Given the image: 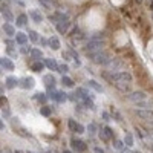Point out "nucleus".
<instances>
[{"mask_svg": "<svg viewBox=\"0 0 153 153\" xmlns=\"http://www.w3.org/2000/svg\"><path fill=\"white\" fill-rule=\"evenodd\" d=\"M133 75L136 78L138 86L146 92L153 94V78L149 75V72L146 71V68L141 65V63H133Z\"/></svg>", "mask_w": 153, "mask_h": 153, "instance_id": "f257e3e1", "label": "nucleus"}, {"mask_svg": "<svg viewBox=\"0 0 153 153\" xmlns=\"http://www.w3.org/2000/svg\"><path fill=\"white\" fill-rule=\"evenodd\" d=\"M124 66V60L121 58H110V61L107 63V68H109V72H113V74H117V72H121Z\"/></svg>", "mask_w": 153, "mask_h": 153, "instance_id": "f03ea898", "label": "nucleus"}, {"mask_svg": "<svg viewBox=\"0 0 153 153\" xmlns=\"http://www.w3.org/2000/svg\"><path fill=\"white\" fill-rule=\"evenodd\" d=\"M71 146H72L74 152H76V153H84L87 150V144L84 141H81V139H76V138L71 139Z\"/></svg>", "mask_w": 153, "mask_h": 153, "instance_id": "7ed1b4c3", "label": "nucleus"}, {"mask_svg": "<svg viewBox=\"0 0 153 153\" xmlns=\"http://www.w3.org/2000/svg\"><path fill=\"white\" fill-rule=\"evenodd\" d=\"M127 98H129L130 101H133V103H139V101H146L147 100V92L146 91H135V92H130L127 94Z\"/></svg>", "mask_w": 153, "mask_h": 153, "instance_id": "20e7f679", "label": "nucleus"}, {"mask_svg": "<svg viewBox=\"0 0 153 153\" xmlns=\"http://www.w3.org/2000/svg\"><path fill=\"white\" fill-rule=\"evenodd\" d=\"M51 100H54L57 101L58 104H63V103H66V100H68V94H65L63 91H54V92H49L48 95Z\"/></svg>", "mask_w": 153, "mask_h": 153, "instance_id": "39448f33", "label": "nucleus"}, {"mask_svg": "<svg viewBox=\"0 0 153 153\" xmlns=\"http://www.w3.org/2000/svg\"><path fill=\"white\" fill-rule=\"evenodd\" d=\"M135 115L144 121H153V110L152 109H136Z\"/></svg>", "mask_w": 153, "mask_h": 153, "instance_id": "423d86ee", "label": "nucleus"}, {"mask_svg": "<svg viewBox=\"0 0 153 153\" xmlns=\"http://www.w3.org/2000/svg\"><path fill=\"white\" fill-rule=\"evenodd\" d=\"M43 83H45V86H46V89H48L49 92H54V91H55L57 80H55V76H54L52 74L45 75V76H43Z\"/></svg>", "mask_w": 153, "mask_h": 153, "instance_id": "0eeeda50", "label": "nucleus"}, {"mask_svg": "<svg viewBox=\"0 0 153 153\" xmlns=\"http://www.w3.org/2000/svg\"><path fill=\"white\" fill-rule=\"evenodd\" d=\"M132 80H133V76H132L129 72H126V71H121V72L113 74V83H115V81H126V83H132Z\"/></svg>", "mask_w": 153, "mask_h": 153, "instance_id": "6e6552de", "label": "nucleus"}, {"mask_svg": "<svg viewBox=\"0 0 153 153\" xmlns=\"http://www.w3.org/2000/svg\"><path fill=\"white\" fill-rule=\"evenodd\" d=\"M11 124H12V129L16 130V133H17V135H20V136H23V138L29 136V135H26V133H23V132H26V130L23 129V126L20 124L19 118H12V120H11Z\"/></svg>", "mask_w": 153, "mask_h": 153, "instance_id": "1a4fd4ad", "label": "nucleus"}, {"mask_svg": "<svg viewBox=\"0 0 153 153\" xmlns=\"http://www.w3.org/2000/svg\"><path fill=\"white\" fill-rule=\"evenodd\" d=\"M112 86H115L120 92L123 94H130L132 92V87H130V83H126V81H115Z\"/></svg>", "mask_w": 153, "mask_h": 153, "instance_id": "9d476101", "label": "nucleus"}, {"mask_svg": "<svg viewBox=\"0 0 153 153\" xmlns=\"http://www.w3.org/2000/svg\"><path fill=\"white\" fill-rule=\"evenodd\" d=\"M6 81V84H5V87L6 89H14V87H17V86H20V80L17 78V76H8V78L5 80Z\"/></svg>", "mask_w": 153, "mask_h": 153, "instance_id": "9b49d317", "label": "nucleus"}, {"mask_svg": "<svg viewBox=\"0 0 153 153\" xmlns=\"http://www.w3.org/2000/svg\"><path fill=\"white\" fill-rule=\"evenodd\" d=\"M20 87L22 89H32L34 87V78L31 76H25V78L20 80Z\"/></svg>", "mask_w": 153, "mask_h": 153, "instance_id": "f8f14e48", "label": "nucleus"}, {"mask_svg": "<svg viewBox=\"0 0 153 153\" xmlns=\"http://www.w3.org/2000/svg\"><path fill=\"white\" fill-rule=\"evenodd\" d=\"M86 87H91V89H94L95 92H103V86L98 84L95 80H87V81H86Z\"/></svg>", "mask_w": 153, "mask_h": 153, "instance_id": "ddd939ff", "label": "nucleus"}, {"mask_svg": "<svg viewBox=\"0 0 153 153\" xmlns=\"http://www.w3.org/2000/svg\"><path fill=\"white\" fill-rule=\"evenodd\" d=\"M31 71H34V72H42L45 68H46V65H45V61H34V63H31Z\"/></svg>", "mask_w": 153, "mask_h": 153, "instance_id": "4468645a", "label": "nucleus"}, {"mask_svg": "<svg viewBox=\"0 0 153 153\" xmlns=\"http://www.w3.org/2000/svg\"><path fill=\"white\" fill-rule=\"evenodd\" d=\"M16 43L20 45V46H25V45L28 43V35L23 34V32H17V35H16Z\"/></svg>", "mask_w": 153, "mask_h": 153, "instance_id": "2eb2a0df", "label": "nucleus"}, {"mask_svg": "<svg viewBox=\"0 0 153 153\" xmlns=\"http://www.w3.org/2000/svg\"><path fill=\"white\" fill-rule=\"evenodd\" d=\"M45 65H46V68H49L51 71H58V63L55 61V60H52V58H48V60H45Z\"/></svg>", "mask_w": 153, "mask_h": 153, "instance_id": "dca6fc26", "label": "nucleus"}, {"mask_svg": "<svg viewBox=\"0 0 153 153\" xmlns=\"http://www.w3.org/2000/svg\"><path fill=\"white\" fill-rule=\"evenodd\" d=\"M0 63H2V68H3V69H6V71H14V65H12V61H11L9 58L3 57Z\"/></svg>", "mask_w": 153, "mask_h": 153, "instance_id": "f3484780", "label": "nucleus"}, {"mask_svg": "<svg viewBox=\"0 0 153 153\" xmlns=\"http://www.w3.org/2000/svg\"><path fill=\"white\" fill-rule=\"evenodd\" d=\"M31 58H32L34 61H40V60L43 58V52H42L40 49L34 48V49H32V52H31Z\"/></svg>", "mask_w": 153, "mask_h": 153, "instance_id": "a211bd4d", "label": "nucleus"}, {"mask_svg": "<svg viewBox=\"0 0 153 153\" xmlns=\"http://www.w3.org/2000/svg\"><path fill=\"white\" fill-rule=\"evenodd\" d=\"M61 84L65 86V87H69V89H72L75 84H74V80L71 78V76H68V75H63V78H61Z\"/></svg>", "mask_w": 153, "mask_h": 153, "instance_id": "6ab92c4d", "label": "nucleus"}, {"mask_svg": "<svg viewBox=\"0 0 153 153\" xmlns=\"http://www.w3.org/2000/svg\"><path fill=\"white\" fill-rule=\"evenodd\" d=\"M34 98H35V100L38 101V103H42L43 106H46L45 103L48 101V98H49V97H48L46 94H43V92H38V94H35V97H34Z\"/></svg>", "mask_w": 153, "mask_h": 153, "instance_id": "aec40b11", "label": "nucleus"}, {"mask_svg": "<svg viewBox=\"0 0 153 153\" xmlns=\"http://www.w3.org/2000/svg\"><path fill=\"white\" fill-rule=\"evenodd\" d=\"M3 31H5V32H6V35H9V37H12V35H17L16 29L12 28L9 23H5V25H3Z\"/></svg>", "mask_w": 153, "mask_h": 153, "instance_id": "412c9836", "label": "nucleus"}, {"mask_svg": "<svg viewBox=\"0 0 153 153\" xmlns=\"http://www.w3.org/2000/svg\"><path fill=\"white\" fill-rule=\"evenodd\" d=\"M40 115H43V117L49 118L51 115H52V107H49V106H42V107H40Z\"/></svg>", "mask_w": 153, "mask_h": 153, "instance_id": "4be33fe9", "label": "nucleus"}, {"mask_svg": "<svg viewBox=\"0 0 153 153\" xmlns=\"http://www.w3.org/2000/svg\"><path fill=\"white\" fill-rule=\"evenodd\" d=\"M29 16L34 19V22L35 23H40L42 20H43V17H42V14L38 11H35V9H32V11H29Z\"/></svg>", "mask_w": 153, "mask_h": 153, "instance_id": "5701e85b", "label": "nucleus"}, {"mask_svg": "<svg viewBox=\"0 0 153 153\" xmlns=\"http://www.w3.org/2000/svg\"><path fill=\"white\" fill-rule=\"evenodd\" d=\"M101 130L104 132V135H106V136H107L109 139H112V141H113V139H115V132H113V130L110 129L109 126H104V127H103V129H101Z\"/></svg>", "mask_w": 153, "mask_h": 153, "instance_id": "b1692460", "label": "nucleus"}, {"mask_svg": "<svg viewBox=\"0 0 153 153\" xmlns=\"http://www.w3.org/2000/svg\"><path fill=\"white\" fill-rule=\"evenodd\" d=\"M124 144H126L127 147H133V135H132L130 132L126 133V136H124Z\"/></svg>", "mask_w": 153, "mask_h": 153, "instance_id": "393cba45", "label": "nucleus"}, {"mask_svg": "<svg viewBox=\"0 0 153 153\" xmlns=\"http://www.w3.org/2000/svg\"><path fill=\"white\" fill-rule=\"evenodd\" d=\"M26 20H28L26 14H20L17 17V20H16V25H17V26H25V25H26Z\"/></svg>", "mask_w": 153, "mask_h": 153, "instance_id": "a878e982", "label": "nucleus"}, {"mask_svg": "<svg viewBox=\"0 0 153 153\" xmlns=\"http://www.w3.org/2000/svg\"><path fill=\"white\" fill-rule=\"evenodd\" d=\"M49 48H52V49H58L60 48V42H58V38L55 35L49 38Z\"/></svg>", "mask_w": 153, "mask_h": 153, "instance_id": "bb28decb", "label": "nucleus"}, {"mask_svg": "<svg viewBox=\"0 0 153 153\" xmlns=\"http://www.w3.org/2000/svg\"><path fill=\"white\" fill-rule=\"evenodd\" d=\"M68 127H69L71 132L75 133V132H76V127H78V123H76L75 120H72V118H69V120H68Z\"/></svg>", "mask_w": 153, "mask_h": 153, "instance_id": "cd10ccee", "label": "nucleus"}, {"mask_svg": "<svg viewBox=\"0 0 153 153\" xmlns=\"http://www.w3.org/2000/svg\"><path fill=\"white\" fill-rule=\"evenodd\" d=\"M135 106L139 107V109H150V107H152V103H149V101L146 100V101H139V103H135Z\"/></svg>", "mask_w": 153, "mask_h": 153, "instance_id": "c85d7f7f", "label": "nucleus"}, {"mask_svg": "<svg viewBox=\"0 0 153 153\" xmlns=\"http://www.w3.org/2000/svg\"><path fill=\"white\" fill-rule=\"evenodd\" d=\"M97 130H98V126H97L95 123H89V126H87V132L91 133V135H95Z\"/></svg>", "mask_w": 153, "mask_h": 153, "instance_id": "c756f323", "label": "nucleus"}, {"mask_svg": "<svg viewBox=\"0 0 153 153\" xmlns=\"http://www.w3.org/2000/svg\"><path fill=\"white\" fill-rule=\"evenodd\" d=\"M2 113H3V118H9L11 117V110L8 104H2Z\"/></svg>", "mask_w": 153, "mask_h": 153, "instance_id": "7c9ffc66", "label": "nucleus"}, {"mask_svg": "<svg viewBox=\"0 0 153 153\" xmlns=\"http://www.w3.org/2000/svg\"><path fill=\"white\" fill-rule=\"evenodd\" d=\"M113 147L117 149V150H124V144H123V141H120V139H117V138L113 139Z\"/></svg>", "mask_w": 153, "mask_h": 153, "instance_id": "2f4dec72", "label": "nucleus"}, {"mask_svg": "<svg viewBox=\"0 0 153 153\" xmlns=\"http://www.w3.org/2000/svg\"><path fill=\"white\" fill-rule=\"evenodd\" d=\"M29 38H31L34 43H37L38 40H40V37H38V32H35V31H29Z\"/></svg>", "mask_w": 153, "mask_h": 153, "instance_id": "473e14b6", "label": "nucleus"}, {"mask_svg": "<svg viewBox=\"0 0 153 153\" xmlns=\"http://www.w3.org/2000/svg\"><path fill=\"white\" fill-rule=\"evenodd\" d=\"M2 14H5V19H6L8 22H12V16H11V12L8 11V8H3V6H2Z\"/></svg>", "mask_w": 153, "mask_h": 153, "instance_id": "72a5a7b5", "label": "nucleus"}, {"mask_svg": "<svg viewBox=\"0 0 153 153\" xmlns=\"http://www.w3.org/2000/svg\"><path fill=\"white\" fill-rule=\"evenodd\" d=\"M112 118H115V121H118V123H121V121H123L121 113H120V112H117V110H112Z\"/></svg>", "mask_w": 153, "mask_h": 153, "instance_id": "f704fd0d", "label": "nucleus"}, {"mask_svg": "<svg viewBox=\"0 0 153 153\" xmlns=\"http://www.w3.org/2000/svg\"><path fill=\"white\" fill-rule=\"evenodd\" d=\"M58 72L63 74V75H66V74L69 72V66H68V65H60V66H58Z\"/></svg>", "mask_w": 153, "mask_h": 153, "instance_id": "c9c22d12", "label": "nucleus"}, {"mask_svg": "<svg viewBox=\"0 0 153 153\" xmlns=\"http://www.w3.org/2000/svg\"><path fill=\"white\" fill-rule=\"evenodd\" d=\"M6 54H8L9 57H12V58H17V55H19L17 51H14L12 48H8V49H6Z\"/></svg>", "mask_w": 153, "mask_h": 153, "instance_id": "e433bc0d", "label": "nucleus"}, {"mask_svg": "<svg viewBox=\"0 0 153 153\" xmlns=\"http://www.w3.org/2000/svg\"><path fill=\"white\" fill-rule=\"evenodd\" d=\"M84 130H86V127H84L83 124L78 123V127H76V133H84Z\"/></svg>", "mask_w": 153, "mask_h": 153, "instance_id": "4c0bfd02", "label": "nucleus"}, {"mask_svg": "<svg viewBox=\"0 0 153 153\" xmlns=\"http://www.w3.org/2000/svg\"><path fill=\"white\" fill-rule=\"evenodd\" d=\"M101 117H103L104 121H110V115H109L107 112H103V113H101Z\"/></svg>", "mask_w": 153, "mask_h": 153, "instance_id": "58836bf2", "label": "nucleus"}, {"mask_svg": "<svg viewBox=\"0 0 153 153\" xmlns=\"http://www.w3.org/2000/svg\"><path fill=\"white\" fill-rule=\"evenodd\" d=\"M94 153H106V152H104V149H101V147H95Z\"/></svg>", "mask_w": 153, "mask_h": 153, "instance_id": "ea45409f", "label": "nucleus"}, {"mask_svg": "<svg viewBox=\"0 0 153 153\" xmlns=\"http://www.w3.org/2000/svg\"><path fill=\"white\" fill-rule=\"evenodd\" d=\"M63 58H65L66 61H69V60H71V58H69V54H68V52H63Z\"/></svg>", "mask_w": 153, "mask_h": 153, "instance_id": "a19ab883", "label": "nucleus"}, {"mask_svg": "<svg viewBox=\"0 0 153 153\" xmlns=\"http://www.w3.org/2000/svg\"><path fill=\"white\" fill-rule=\"evenodd\" d=\"M121 153H135V152H132L129 149H124V150H121Z\"/></svg>", "mask_w": 153, "mask_h": 153, "instance_id": "79ce46f5", "label": "nucleus"}, {"mask_svg": "<svg viewBox=\"0 0 153 153\" xmlns=\"http://www.w3.org/2000/svg\"><path fill=\"white\" fill-rule=\"evenodd\" d=\"M149 150H150V152H153V144H149Z\"/></svg>", "mask_w": 153, "mask_h": 153, "instance_id": "37998d69", "label": "nucleus"}, {"mask_svg": "<svg viewBox=\"0 0 153 153\" xmlns=\"http://www.w3.org/2000/svg\"><path fill=\"white\" fill-rule=\"evenodd\" d=\"M14 153H25V152H22V150H16Z\"/></svg>", "mask_w": 153, "mask_h": 153, "instance_id": "c03bdc74", "label": "nucleus"}, {"mask_svg": "<svg viewBox=\"0 0 153 153\" xmlns=\"http://www.w3.org/2000/svg\"><path fill=\"white\" fill-rule=\"evenodd\" d=\"M61 153H71V152H69V150H63Z\"/></svg>", "mask_w": 153, "mask_h": 153, "instance_id": "a18cd8bd", "label": "nucleus"}, {"mask_svg": "<svg viewBox=\"0 0 153 153\" xmlns=\"http://www.w3.org/2000/svg\"><path fill=\"white\" fill-rule=\"evenodd\" d=\"M135 2H136V3H141V0H135Z\"/></svg>", "mask_w": 153, "mask_h": 153, "instance_id": "49530a36", "label": "nucleus"}, {"mask_svg": "<svg viewBox=\"0 0 153 153\" xmlns=\"http://www.w3.org/2000/svg\"><path fill=\"white\" fill-rule=\"evenodd\" d=\"M46 153H54V152H51V150H49V152H46Z\"/></svg>", "mask_w": 153, "mask_h": 153, "instance_id": "de8ad7c7", "label": "nucleus"}, {"mask_svg": "<svg viewBox=\"0 0 153 153\" xmlns=\"http://www.w3.org/2000/svg\"><path fill=\"white\" fill-rule=\"evenodd\" d=\"M152 127H153V121H152Z\"/></svg>", "mask_w": 153, "mask_h": 153, "instance_id": "09e8293b", "label": "nucleus"}, {"mask_svg": "<svg viewBox=\"0 0 153 153\" xmlns=\"http://www.w3.org/2000/svg\"><path fill=\"white\" fill-rule=\"evenodd\" d=\"M28 153H32V152H28Z\"/></svg>", "mask_w": 153, "mask_h": 153, "instance_id": "8fccbe9b", "label": "nucleus"}]
</instances>
